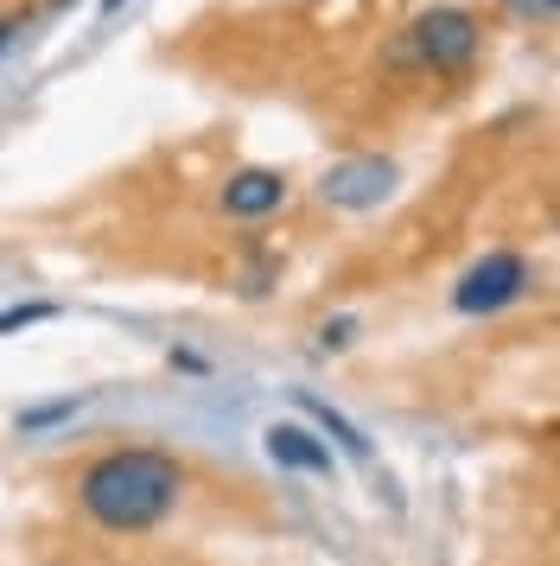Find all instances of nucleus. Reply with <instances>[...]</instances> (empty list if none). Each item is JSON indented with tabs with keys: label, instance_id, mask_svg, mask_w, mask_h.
I'll return each mask as SVG.
<instances>
[{
	"label": "nucleus",
	"instance_id": "obj_12",
	"mask_svg": "<svg viewBox=\"0 0 560 566\" xmlns=\"http://www.w3.org/2000/svg\"><path fill=\"white\" fill-rule=\"evenodd\" d=\"M509 7H516V13H541V20L554 13V0H509Z\"/></svg>",
	"mask_w": 560,
	"mask_h": 566
},
{
	"label": "nucleus",
	"instance_id": "obj_11",
	"mask_svg": "<svg viewBox=\"0 0 560 566\" xmlns=\"http://www.w3.org/2000/svg\"><path fill=\"white\" fill-rule=\"evenodd\" d=\"M20 27H25V13H0V52H7L13 39H20Z\"/></svg>",
	"mask_w": 560,
	"mask_h": 566
},
{
	"label": "nucleus",
	"instance_id": "obj_8",
	"mask_svg": "<svg viewBox=\"0 0 560 566\" xmlns=\"http://www.w3.org/2000/svg\"><path fill=\"white\" fill-rule=\"evenodd\" d=\"M45 318H51V306H7L0 312V337L20 332V325H45Z\"/></svg>",
	"mask_w": 560,
	"mask_h": 566
},
{
	"label": "nucleus",
	"instance_id": "obj_1",
	"mask_svg": "<svg viewBox=\"0 0 560 566\" xmlns=\"http://www.w3.org/2000/svg\"><path fill=\"white\" fill-rule=\"evenodd\" d=\"M191 471L159 446H108L76 471V503L108 535H147L185 503Z\"/></svg>",
	"mask_w": 560,
	"mask_h": 566
},
{
	"label": "nucleus",
	"instance_id": "obj_4",
	"mask_svg": "<svg viewBox=\"0 0 560 566\" xmlns=\"http://www.w3.org/2000/svg\"><path fill=\"white\" fill-rule=\"evenodd\" d=\"M388 191H395V166L382 154H351L325 166V179H319V198L331 210H376Z\"/></svg>",
	"mask_w": 560,
	"mask_h": 566
},
{
	"label": "nucleus",
	"instance_id": "obj_2",
	"mask_svg": "<svg viewBox=\"0 0 560 566\" xmlns=\"http://www.w3.org/2000/svg\"><path fill=\"white\" fill-rule=\"evenodd\" d=\"M478 52H484V20L458 0L421 7L395 39V64H414V71H433V77H465L478 64Z\"/></svg>",
	"mask_w": 560,
	"mask_h": 566
},
{
	"label": "nucleus",
	"instance_id": "obj_5",
	"mask_svg": "<svg viewBox=\"0 0 560 566\" xmlns=\"http://www.w3.org/2000/svg\"><path fill=\"white\" fill-rule=\"evenodd\" d=\"M287 198H293V185H287L280 166H236V172L217 185V210L236 217V223H261V217H274Z\"/></svg>",
	"mask_w": 560,
	"mask_h": 566
},
{
	"label": "nucleus",
	"instance_id": "obj_9",
	"mask_svg": "<svg viewBox=\"0 0 560 566\" xmlns=\"http://www.w3.org/2000/svg\"><path fill=\"white\" fill-rule=\"evenodd\" d=\"M64 413H76V401H51V408H39V413H20V433H39V427L64 420Z\"/></svg>",
	"mask_w": 560,
	"mask_h": 566
},
{
	"label": "nucleus",
	"instance_id": "obj_7",
	"mask_svg": "<svg viewBox=\"0 0 560 566\" xmlns=\"http://www.w3.org/2000/svg\"><path fill=\"white\" fill-rule=\"evenodd\" d=\"M300 408L312 413V420H319V427H325L331 439H338V446H344V452H351V459H370V439L356 433L351 420H344V413H331L325 401H312V395H300Z\"/></svg>",
	"mask_w": 560,
	"mask_h": 566
},
{
	"label": "nucleus",
	"instance_id": "obj_10",
	"mask_svg": "<svg viewBox=\"0 0 560 566\" xmlns=\"http://www.w3.org/2000/svg\"><path fill=\"white\" fill-rule=\"evenodd\" d=\"M351 318H325V325H319V350H344V344H351Z\"/></svg>",
	"mask_w": 560,
	"mask_h": 566
},
{
	"label": "nucleus",
	"instance_id": "obj_6",
	"mask_svg": "<svg viewBox=\"0 0 560 566\" xmlns=\"http://www.w3.org/2000/svg\"><path fill=\"white\" fill-rule=\"evenodd\" d=\"M261 446H268V459L287 464V471H312V478H331V471H338L331 446L312 433V427H300V420H274V427L261 433Z\"/></svg>",
	"mask_w": 560,
	"mask_h": 566
},
{
	"label": "nucleus",
	"instance_id": "obj_13",
	"mask_svg": "<svg viewBox=\"0 0 560 566\" xmlns=\"http://www.w3.org/2000/svg\"><path fill=\"white\" fill-rule=\"evenodd\" d=\"M115 7H127V0H102V13H115Z\"/></svg>",
	"mask_w": 560,
	"mask_h": 566
},
{
	"label": "nucleus",
	"instance_id": "obj_3",
	"mask_svg": "<svg viewBox=\"0 0 560 566\" xmlns=\"http://www.w3.org/2000/svg\"><path fill=\"white\" fill-rule=\"evenodd\" d=\"M529 286H535V261L529 255H516V249H490V255H478L453 281V312H465V318H490V312L529 300Z\"/></svg>",
	"mask_w": 560,
	"mask_h": 566
}]
</instances>
